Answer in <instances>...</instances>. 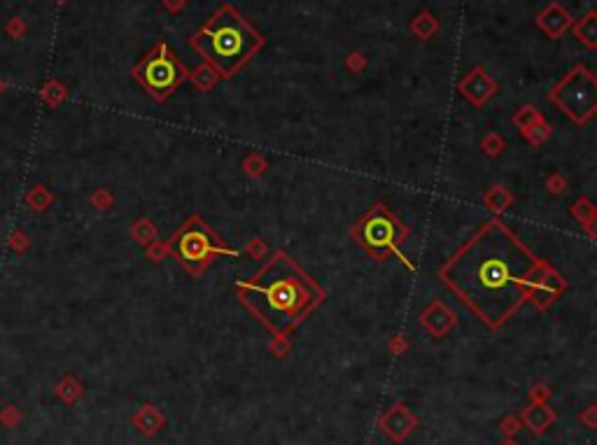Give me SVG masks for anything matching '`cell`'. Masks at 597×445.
Masks as SVG:
<instances>
[{
    "label": "cell",
    "mask_w": 597,
    "mask_h": 445,
    "mask_svg": "<svg viewBox=\"0 0 597 445\" xmlns=\"http://www.w3.org/2000/svg\"><path fill=\"white\" fill-rule=\"evenodd\" d=\"M541 263L502 219L492 217L448 256L439 280L488 329H502L527 303Z\"/></svg>",
    "instance_id": "1"
},
{
    "label": "cell",
    "mask_w": 597,
    "mask_h": 445,
    "mask_svg": "<svg viewBox=\"0 0 597 445\" xmlns=\"http://www.w3.org/2000/svg\"><path fill=\"white\" fill-rule=\"evenodd\" d=\"M236 294L271 336H287L327 298L322 284L285 249H275L247 280L236 282Z\"/></svg>",
    "instance_id": "2"
},
{
    "label": "cell",
    "mask_w": 597,
    "mask_h": 445,
    "mask_svg": "<svg viewBox=\"0 0 597 445\" xmlns=\"http://www.w3.org/2000/svg\"><path fill=\"white\" fill-rule=\"evenodd\" d=\"M264 36L231 5H222L194 33L192 47L220 78L231 80L264 47Z\"/></svg>",
    "instance_id": "3"
},
{
    "label": "cell",
    "mask_w": 597,
    "mask_h": 445,
    "mask_svg": "<svg viewBox=\"0 0 597 445\" xmlns=\"http://www.w3.org/2000/svg\"><path fill=\"white\" fill-rule=\"evenodd\" d=\"M168 254L192 277H201L217 256H238L240 249L231 247L201 214L187 217L175 233L166 240Z\"/></svg>",
    "instance_id": "4"
},
{
    "label": "cell",
    "mask_w": 597,
    "mask_h": 445,
    "mask_svg": "<svg viewBox=\"0 0 597 445\" xmlns=\"http://www.w3.org/2000/svg\"><path fill=\"white\" fill-rule=\"evenodd\" d=\"M350 238L373 256V261H385L399 256L401 245L408 240V226L387 207L383 200H376L350 228Z\"/></svg>",
    "instance_id": "5"
},
{
    "label": "cell",
    "mask_w": 597,
    "mask_h": 445,
    "mask_svg": "<svg viewBox=\"0 0 597 445\" xmlns=\"http://www.w3.org/2000/svg\"><path fill=\"white\" fill-rule=\"evenodd\" d=\"M189 71L180 64L168 43H157L134 66V78L157 103L168 101L178 87L187 80Z\"/></svg>",
    "instance_id": "6"
},
{
    "label": "cell",
    "mask_w": 597,
    "mask_h": 445,
    "mask_svg": "<svg viewBox=\"0 0 597 445\" xmlns=\"http://www.w3.org/2000/svg\"><path fill=\"white\" fill-rule=\"evenodd\" d=\"M548 99L560 108L574 124H588L597 112V80L588 66H574L558 85L551 89Z\"/></svg>",
    "instance_id": "7"
},
{
    "label": "cell",
    "mask_w": 597,
    "mask_h": 445,
    "mask_svg": "<svg viewBox=\"0 0 597 445\" xmlns=\"http://www.w3.org/2000/svg\"><path fill=\"white\" fill-rule=\"evenodd\" d=\"M569 289V284L565 280V275H560L551 263L544 259L539 268V275L534 280L532 289H530V296H527V303H532L537 310H548L551 305L558 301V298L565 294Z\"/></svg>",
    "instance_id": "8"
},
{
    "label": "cell",
    "mask_w": 597,
    "mask_h": 445,
    "mask_svg": "<svg viewBox=\"0 0 597 445\" xmlns=\"http://www.w3.org/2000/svg\"><path fill=\"white\" fill-rule=\"evenodd\" d=\"M415 427H418V417L413 415V410L406 403H394V406L383 410V415L378 417V429L392 443L406 441L415 431Z\"/></svg>",
    "instance_id": "9"
},
{
    "label": "cell",
    "mask_w": 597,
    "mask_h": 445,
    "mask_svg": "<svg viewBox=\"0 0 597 445\" xmlns=\"http://www.w3.org/2000/svg\"><path fill=\"white\" fill-rule=\"evenodd\" d=\"M457 89H460V94L474 108H483L485 103H488L492 96L497 94V82L490 78V73L485 71V68L476 66V68H471V71L460 80Z\"/></svg>",
    "instance_id": "10"
},
{
    "label": "cell",
    "mask_w": 597,
    "mask_h": 445,
    "mask_svg": "<svg viewBox=\"0 0 597 445\" xmlns=\"http://www.w3.org/2000/svg\"><path fill=\"white\" fill-rule=\"evenodd\" d=\"M513 126L518 129V133L525 138L532 147H541L548 138H551V124H548L541 112L534 105H523L513 115Z\"/></svg>",
    "instance_id": "11"
},
{
    "label": "cell",
    "mask_w": 597,
    "mask_h": 445,
    "mask_svg": "<svg viewBox=\"0 0 597 445\" xmlns=\"http://www.w3.org/2000/svg\"><path fill=\"white\" fill-rule=\"evenodd\" d=\"M418 319H420V326L432 338H446L457 324V315L441 301V298H434L432 303L425 305Z\"/></svg>",
    "instance_id": "12"
},
{
    "label": "cell",
    "mask_w": 597,
    "mask_h": 445,
    "mask_svg": "<svg viewBox=\"0 0 597 445\" xmlns=\"http://www.w3.org/2000/svg\"><path fill=\"white\" fill-rule=\"evenodd\" d=\"M131 424L138 429V434L145 436V438H152L157 436L161 427L166 424V415L161 413V408L154 406V403H145L134 413L131 417Z\"/></svg>",
    "instance_id": "13"
},
{
    "label": "cell",
    "mask_w": 597,
    "mask_h": 445,
    "mask_svg": "<svg viewBox=\"0 0 597 445\" xmlns=\"http://www.w3.org/2000/svg\"><path fill=\"white\" fill-rule=\"evenodd\" d=\"M555 420H558V415L546 403H527L523 413H520V424H525L534 436H541L544 431H548V427Z\"/></svg>",
    "instance_id": "14"
},
{
    "label": "cell",
    "mask_w": 597,
    "mask_h": 445,
    "mask_svg": "<svg viewBox=\"0 0 597 445\" xmlns=\"http://www.w3.org/2000/svg\"><path fill=\"white\" fill-rule=\"evenodd\" d=\"M537 26L546 33L548 38L555 40V38H560L562 33L569 29V26H572V17H569V12H567L565 8H560L558 3H551V5H548V8L539 15Z\"/></svg>",
    "instance_id": "15"
},
{
    "label": "cell",
    "mask_w": 597,
    "mask_h": 445,
    "mask_svg": "<svg viewBox=\"0 0 597 445\" xmlns=\"http://www.w3.org/2000/svg\"><path fill=\"white\" fill-rule=\"evenodd\" d=\"M569 214L579 221V226L583 228V231L588 233L590 240L597 238V231H595V221H597V207L593 205V200H590L588 196H581L576 198L572 207H569Z\"/></svg>",
    "instance_id": "16"
},
{
    "label": "cell",
    "mask_w": 597,
    "mask_h": 445,
    "mask_svg": "<svg viewBox=\"0 0 597 445\" xmlns=\"http://www.w3.org/2000/svg\"><path fill=\"white\" fill-rule=\"evenodd\" d=\"M483 203H485V207H488L492 214H495V217H499V214L506 212L513 205V194L506 189L504 184H495V187H490V189L485 191Z\"/></svg>",
    "instance_id": "17"
},
{
    "label": "cell",
    "mask_w": 597,
    "mask_h": 445,
    "mask_svg": "<svg viewBox=\"0 0 597 445\" xmlns=\"http://www.w3.org/2000/svg\"><path fill=\"white\" fill-rule=\"evenodd\" d=\"M54 200H57V196H54V194L47 189L45 184L31 187V189L24 194V203H26V207H29V210H33V212H45L47 207L54 205Z\"/></svg>",
    "instance_id": "18"
},
{
    "label": "cell",
    "mask_w": 597,
    "mask_h": 445,
    "mask_svg": "<svg viewBox=\"0 0 597 445\" xmlns=\"http://www.w3.org/2000/svg\"><path fill=\"white\" fill-rule=\"evenodd\" d=\"M574 36L579 38L588 50H595L597 47V15L595 12H588L586 17L579 19V24H574Z\"/></svg>",
    "instance_id": "19"
},
{
    "label": "cell",
    "mask_w": 597,
    "mask_h": 445,
    "mask_svg": "<svg viewBox=\"0 0 597 445\" xmlns=\"http://www.w3.org/2000/svg\"><path fill=\"white\" fill-rule=\"evenodd\" d=\"M131 238H134L138 245L148 247L150 242H154L159 238V226L152 219L141 217L134 221V226H131Z\"/></svg>",
    "instance_id": "20"
},
{
    "label": "cell",
    "mask_w": 597,
    "mask_h": 445,
    "mask_svg": "<svg viewBox=\"0 0 597 445\" xmlns=\"http://www.w3.org/2000/svg\"><path fill=\"white\" fill-rule=\"evenodd\" d=\"M54 394H57L64 403H68V406H71V403H75V401L82 399V394H85V387H82L80 380H75L73 375H64V378L57 382V387H54Z\"/></svg>",
    "instance_id": "21"
},
{
    "label": "cell",
    "mask_w": 597,
    "mask_h": 445,
    "mask_svg": "<svg viewBox=\"0 0 597 445\" xmlns=\"http://www.w3.org/2000/svg\"><path fill=\"white\" fill-rule=\"evenodd\" d=\"M187 80H189L199 92H210V89L217 85L220 75L215 73L208 64H201L199 68H194V71L187 75Z\"/></svg>",
    "instance_id": "22"
},
{
    "label": "cell",
    "mask_w": 597,
    "mask_h": 445,
    "mask_svg": "<svg viewBox=\"0 0 597 445\" xmlns=\"http://www.w3.org/2000/svg\"><path fill=\"white\" fill-rule=\"evenodd\" d=\"M411 31H413V36H418L420 40H429L436 31H439V22H436V17L432 12H420V15L413 19Z\"/></svg>",
    "instance_id": "23"
},
{
    "label": "cell",
    "mask_w": 597,
    "mask_h": 445,
    "mask_svg": "<svg viewBox=\"0 0 597 445\" xmlns=\"http://www.w3.org/2000/svg\"><path fill=\"white\" fill-rule=\"evenodd\" d=\"M40 96H43V101L50 108H59L68 99V89L59 80H47L43 89H40Z\"/></svg>",
    "instance_id": "24"
},
{
    "label": "cell",
    "mask_w": 597,
    "mask_h": 445,
    "mask_svg": "<svg viewBox=\"0 0 597 445\" xmlns=\"http://www.w3.org/2000/svg\"><path fill=\"white\" fill-rule=\"evenodd\" d=\"M240 168H243V173H245L247 177H252V180H259L264 173H266V168H268V163H266V159H264L259 152H247L245 154V159H243L240 161Z\"/></svg>",
    "instance_id": "25"
},
{
    "label": "cell",
    "mask_w": 597,
    "mask_h": 445,
    "mask_svg": "<svg viewBox=\"0 0 597 445\" xmlns=\"http://www.w3.org/2000/svg\"><path fill=\"white\" fill-rule=\"evenodd\" d=\"M89 203H92L96 210H110V207L115 205V196H113V191L106 189V187H99V189L92 191Z\"/></svg>",
    "instance_id": "26"
},
{
    "label": "cell",
    "mask_w": 597,
    "mask_h": 445,
    "mask_svg": "<svg viewBox=\"0 0 597 445\" xmlns=\"http://www.w3.org/2000/svg\"><path fill=\"white\" fill-rule=\"evenodd\" d=\"M504 147H506V140H504V138L499 136V133H488V136H485L483 140H481V149H483L488 156H492V159L502 154Z\"/></svg>",
    "instance_id": "27"
},
{
    "label": "cell",
    "mask_w": 597,
    "mask_h": 445,
    "mask_svg": "<svg viewBox=\"0 0 597 445\" xmlns=\"http://www.w3.org/2000/svg\"><path fill=\"white\" fill-rule=\"evenodd\" d=\"M8 245H10L12 252L24 254L26 249L31 247V238L22 231V228H15V231H12V233L8 235Z\"/></svg>",
    "instance_id": "28"
},
{
    "label": "cell",
    "mask_w": 597,
    "mask_h": 445,
    "mask_svg": "<svg viewBox=\"0 0 597 445\" xmlns=\"http://www.w3.org/2000/svg\"><path fill=\"white\" fill-rule=\"evenodd\" d=\"M268 350H271V354H273V357H278V359H285V357H287V354L292 352V338H289V333H287V336H273V340H271V345H268Z\"/></svg>",
    "instance_id": "29"
},
{
    "label": "cell",
    "mask_w": 597,
    "mask_h": 445,
    "mask_svg": "<svg viewBox=\"0 0 597 445\" xmlns=\"http://www.w3.org/2000/svg\"><path fill=\"white\" fill-rule=\"evenodd\" d=\"M245 254L252 256L254 261H264V259H266V254H268V245L261 238H252L245 245Z\"/></svg>",
    "instance_id": "30"
},
{
    "label": "cell",
    "mask_w": 597,
    "mask_h": 445,
    "mask_svg": "<svg viewBox=\"0 0 597 445\" xmlns=\"http://www.w3.org/2000/svg\"><path fill=\"white\" fill-rule=\"evenodd\" d=\"M145 254H148L150 261L159 263V261H164L166 256H168V247H166V242H161V240L157 238L154 242H150V245L145 247Z\"/></svg>",
    "instance_id": "31"
},
{
    "label": "cell",
    "mask_w": 597,
    "mask_h": 445,
    "mask_svg": "<svg viewBox=\"0 0 597 445\" xmlns=\"http://www.w3.org/2000/svg\"><path fill=\"white\" fill-rule=\"evenodd\" d=\"M26 31H29V26H26L22 17H12L8 26H5V33H8L12 40H22L26 36Z\"/></svg>",
    "instance_id": "32"
},
{
    "label": "cell",
    "mask_w": 597,
    "mask_h": 445,
    "mask_svg": "<svg viewBox=\"0 0 597 445\" xmlns=\"http://www.w3.org/2000/svg\"><path fill=\"white\" fill-rule=\"evenodd\" d=\"M546 189L551 194H555V196H558V194H565L567 191L565 175H560V173H551V175L546 177Z\"/></svg>",
    "instance_id": "33"
},
{
    "label": "cell",
    "mask_w": 597,
    "mask_h": 445,
    "mask_svg": "<svg viewBox=\"0 0 597 445\" xmlns=\"http://www.w3.org/2000/svg\"><path fill=\"white\" fill-rule=\"evenodd\" d=\"M523 427V424H520V417H513V415H509V417H504L502 422H499V431H502L504 436H513L516 434V431Z\"/></svg>",
    "instance_id": "34"
},
{
    "label": "cell",
    "mask_w": 597,
    "mask_h": 445,
    "mask_svg": "<svg viewBox=\"0 0 597 445\" xmlns=\"http://www.w3.org/2000/svg\"><path fill=\"white\" fill-rule=\"evenodd\" d=\"M19 420H22V415H19V410L15 406L3 408V413H0V422H3L5 427H17Z\"/></svg>",
    "instance_id": "35"
},
{
    "label": "cell",
    "mask_w": 597,
    "mask_h": 445,
    "mask_svg": "<svg viewBox=\"0 0 597 445\" xmlns=\"http://www.w3.org/2000/svg\"><path fill=\"white\" fill-rule=\"evenodd\" d=\"M408 350V340L404 333H397V336H392L390 340V352L394 354V357H401V354H406Z\"/></svg>",
    "instance_id": "36"
},
{
    "label": "cell",
    "mask_w": 597,
    "mask_h": 445,
    "mask_svg": "<svg viewBox=\"0 0 597 445\" xmlns=\"http://www.w3.org/2000/svg\"><path fill=\"white\" fill-rule=\"evenodd\" d=\"M551 399V389L546 385H534L530 389V403H546Z\"/></svg>",
    "instance_id": "37"
},
{
    "label": "cell",
    "mask_w": 597,
    "mask_h": 445,
    "mask_svg": "<svg viewBox=\"0 0 597 445\" xmlns=\"http://www.w3.org/2000/svg\"><path fill=\"white\" fill-rule=\"evenodd\" d=\"M595 415H597V408H595V406H588V408L583 410V413H581L579 417H576V420H579L581 424H586L588 429H595V427H597Z\"/></svg>",
    "instance_id": "38"
},
{
    "label": "cell",
    "mask_w": 597,
    "mask_h": 445,
    "mask_svg": "<svg viewBox=\"0 0 597 445\" xmlns=\"http://www.w3.org/2000/svg\"><path fill=\"white\" fill-rule=\"evenodd\" d=\"M364 66H366V61H364L362 54H350V57H348V68H350V71L359 73V71H364Z\"/></svg>",
    "instance_id": "39"
},
{
    "label": "cell",
    "mask_w": 597,
    "mask_h": 445,
    "mask_svg": "<svg viewBox=\"0 0 597 445\" xmlns=\"http://www.w3.org/2000/svg\"><path fill=\"white\" fill-rule=\"evenodd\" d=\"M185 3L187 0H164V8L168 12H180L185 8Z\"/></svg>",
    "instance_id": "40"
},
{
    "label": "cell",
    "mask_w": 597,
    "mask_h": 445,
    "mask_svg": "<svg viewBox=\"0 0 597 445\" xmlns=\"http://www.w3.org/2000/svg\"><path fill=\"white\" fill-rule=\"evenodd\" d=\"M502 445H518V443H516V441H513V438H506V441H504Z\"/></svg>",
    "instance_id": "41"
},
{
    "label": "cell",
    "mask_w": 597,
    "mask_h": 445,
    "mask_svg": "<svg viewBox=\"0 0 597 445\" xmlns=\"http://www.w3.org/2000/svg\"><path fill=\"white\" fill-rule=\"evenodd\" d=\"M3 92H5V80L0 78V94H3Z\"/></svg>",
    "instance_id": "42"
},
{
    "label": "cell",
    "mask_w": 597,
    "mask_h": 445,
    "mask_svg": "<svg viewBox=\"0 0 597 445\" xmlns=\"http://www.w3.org/2000/svg\"><path fill=\"white\" fill-rule=\"evenodd\" d=\"M54 3H59V5H64V3H68V0H54Z\"/></svg>",
    "instance_id": "43"
}]
</instances>
